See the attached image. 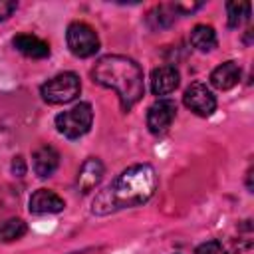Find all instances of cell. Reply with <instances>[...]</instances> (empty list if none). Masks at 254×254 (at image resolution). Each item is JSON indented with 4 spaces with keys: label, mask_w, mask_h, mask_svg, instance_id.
<instances>
[{
    "label": "cell",
    "mask_w": 254,
    "mask_h": 254,
    "mask_svg": "<svg viewBox=\"0 0 254 254\" xmlns=\"http://www.w3.org/2000/svg\"><path fill=\"white\" fill-rule=\"evenodd\" d=\"M157 183V173L151 165H133L93 198L91 212L103 216L123 208L139 206L155 194Z\"/></svg>",
    "instance_id": "obj_1"
},
{
    "label": "cell",
    "mask_w": 254,
    "mask_h": 254,
    "mask_svg": "<svg viewBox=\"0 0 254 254\" xmlns=\"http://www.w3.org/2000/svg\"><path fill=\"white\" fill-rule=\"evenodd\" d=\"M91 77L95 83L113 89L125 111L131 109L143 97V91H145L143 69L135 60L127 56L109 54L99 58L91 69Z\"/></svg>",
    "instance_id": "obj_2"
},
{
    "label": "cell",
    "mask_w": 254,
    "mask_h": 254,
    "mask_svg": "<svg viewBox=\"0 0 254 254\" xmlns=\"http://www.w3.org/2000/svg\"><path fill=\"white\" fill-rule=\"evenodd\" d=\"M79 91H81V83H79V77L73 71H64V73L48 79L40 87L42 99L50 105L69 103L79 95Z\"/></svg>",
    "instance_id": "obj_3"
},
{
    "label": "cell",
    "mask_w": 254,
    "mask_h": 254,
    "mask_svg": "<svg viewBox=\"0 0 254 254\" xmlns=\"http://www.w3.org/2000/svg\"><path fill=\"white\" fill-rule=\"evenodd\" d=\"M91 121H93V109L85 101H79L71 109H65L56 115V127L67 139H77L85 135L91 127Z\"/></svg>",
    "instance_id": "obj_4"
},
{
    "label": "cell",
    "mask_w": 254,
    "mask_h": 254,
    "mask_svg": "<svg viewBox=\"0 0 254 254\" xmlns=\"http://www.w3.org/2000/svg\"><path fill=\"white\" fill-rule=\"evenodd\" d=\"M67 48L77 58H91L99 50V38L95 30L85 22H71L65 32Z\"/></svg>",
    "instance_id": "obj_5"
},
{
    "label": "cell",
    "mask_w": 254,
    "mask_h": 254,
    "mask_svg": "<svg viewBox=\"0 0 254 254\" xmlns=\"http://www.w3.org/2000/svg\"><path fill=\"white\" fill-rule=\"evenodd\" d=\"M183 103L198 117H208L214 113L216 109V97L212 95V91L200 83V81H194L190 83L187 89H185V95H183Z\"/></svg>",
    "instance_id": "obj_6"
},
{
    "label": "cell",
    "mask_w": 254,
    "mask_h": 254,
    "mask_svg": "<svg viewBox=\"0 0 254 254\" xmlns=\"http://www.w3.org/2000/svg\"><path fill=\"white\" fill-rule=\"evenodd\" d=\"M177 117V103L173 99H157L147 111V127L153 135H163L169 131Z\"/></svg>",
    "instance_id": "obj_7"
},
{
    "label": "cell",
    "mask_w": 254,
    "mask_h": 254,
    "mask_svg": "<svg viewBox=\"0 0 254 254\" xmlns=\"http://www.w3.org/2000/svg\"><path fill=\"white\" fill-rule=\"evenodd\" d=\"M103 173H105V167L103 163L97 159V157H89L83 161V165L79 167L77 171V179H75V185H77V190L79 192H89L93 190L101 179H103Z\"/></svg>",
    "instance_id": "obj_8"
},
{
    "label": "cell",
    "mask_w": 254,
    "mask_h": 254,
    "mask_svg": "<svg viewBox=\"0 0 254 254\" xmlns=\"http://www.w3.org/2000/svg\"><path fill=\"white\" fill-rule=\"evenodd\" d=\"M30 212L32 214H54V212H62L65 202L60 194H56L54 190L48 189H38L32 196H30Z\"/></svg>",
    "instance_id": "obj_9"
},
{
    "label": "cell",
    "mask_w": 254,
    "mask_h": 254,
    "mask_svg": "<svg viewBox=\"0 0 254 254\" xmlns=\"http://www.w3.org/2000/svg\"><path fill=\"white\" fill-rule=\"evenodd\" d=\"M32 167L40 179L52 177L56 173V169L60 167V153L52 145H42L32 155Z\"/></svg>",
    "instance_id": "obj_10"
},
{
    "label": "cell",
    "mask_w": 254,
    "mask_h": 254,
    "mask_svg": "<svg viewBox=\"0 0 254 254\" xmlns=\"http://www.w3.org/2000/svg\"><path fill=\"white\" fill-rule=\"evenodd\" d=\"M179 71L173 65H161L151 71V91L155 95H169L179 87Z\"/></svg>",
    "instance_id": "obj_11"
},
{
    "label": "cell",
    "mask_w": 254,
    "mask_h": 254,
    "mask_svg": "<svg viewBox=\"0 0 254 254\" xmlns=\"http://www.w3.org/2000/svg\"><path fill=\"white\" fill-rule=\"evenodd\" d=\"M12 44L20 54H24L26 58H32V60H44L50 56L48 42H44L42 38H38L34 34H18V36H14Z\"/></svg>",
    "instance_id": "obj_12"
},
{
    "label": "cell",
    "mask_w": 254,
    "mask_h": 254,
    "mask_svg": "<svg viewBox=\"0 0 254 254\" xmlns=\"http://www.w3.org/2000/svg\"><path fill=\"white\" fill-rule=\"evenodd\" d=\"M240 73H242L240 71V65L236 62L228 60V62H224V64H220V65H216L212 69L210 83H212V87H216L220 91H226V89H232L238 83Z\"/></svg>",
    "instance_id": "obj_13"
},
{
    "label": "cell",
    "mask_w": 254,
    "mask_h": 254,
    "mask_svg": "<svg viewBox=\"0 0 254 254\" xmlns=\"http://www.w3.org/2000/svg\"><path fill=\"white\" fill-rule=\"evenodd\" d=\"M190 44L200 52H210L216 48V32L212 26L196 24L190 30Z\"/></svg>",
    "instance_id": "obj_14"
},
{
    "label": "cell",
    "mask_w": 254,
    "mask_h": 254,
    "mask_svg": "<svg viewBox=\"0 0 254 254\" xmlns=\"http://www.w3.org/2000/svg\"><path fill=\"white\" fill-rule=\"evenodd\" d=\"M28 226L22 218H8L0 222V242H14L26 234Z\"/></svg>",
    "instance_id": "obj_15"
},
{
    "label": "cell",
    "mask_w": 254,
    "mask_h": 254,
    "mask_svg": "<svg viewBox=\"0 0 254 254\" xmlns=\"http://www.w3.org/2000/svg\"><path fill=\"white\" fill-rule=\"evenodd\" d=\"M250 2H228L226 4V16H228V26L238 28L244 22L250 20Z\"/></svg>",
    "instance_id": "obj_16"
},
{
    "label": "cell",
    "mask_w": 254,
    "mask_h": 254,
    "mask_svg": "<svg viewBox=\"0 0 254 254\" xmlns=\"http://www.w3.org/2000/svg\"><path fill=\"white\" fill-rule=\"evenodd\" d=\"M177 18V8L175 4H161L157 6L151 14H149V20L155 28H169Z\"/></svg>",
    "instance_id": "obj_17"
},
{
    "label": "cell",
    "mask_w": 254,
    "mask_h": 254,
    "mask_svg": "<svg viewBox=\"0 0 254 254\" xmlns=\"http://www.w3.org/2000/svg\"><path fill=\"white\" fill-rule=\"evenodd\" d=\"M194 254H228V252L218 240H208V242H202L194 250Z\"/></svg>",
    "instance_id": "obj_18"
},
{
    "label": "cell",
    "mask_w": 254,
    "mask_h": 254,
    "mask_svg": "<svg viewBox=\"0 0 254 254\" xmlns=\"http://www.w3.org/2000/svg\"><path fill=\"white\" fill-rule=\"evenodd\" d=\"M16 2H10V0H0V20H6V18H10L12 14H14V10H16Z\"/></svg>",
    "instance_id": "obj_19"
},
{
    "label": "cell",
    "mask_w": 254,
    "mask_h": 254,
    "mask_svg": "<svg viewBox=\"0 0 254 254\" xmlns=\"http://www.w3.org/2000/svg\"><path fill=\"white\" fill-rule=\"evenodd\" d=\"M12 173L16 177H22L26 173V163H24L22 157H14V161H12Z\"/></svg>",
    "instance_id": "obj_20"
}]
</instances>
